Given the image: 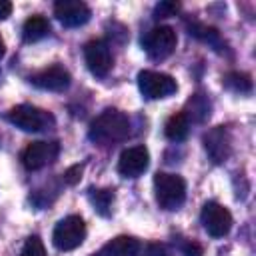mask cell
<instances>
[{"mask_svg": "<svg viewBox=\"0 0 256 256\" xmlns=\"http://www.w3.org/2000/svg\"><path fill=\"white\" fill-rule=\"evenodd\" d=\"M156 200L164 210H178L186 200V184L176 174L160 172L154 176Z\"/></svg>", "mask_w": 256, "mask_h": 256, "instance_id": "2", "label": "cell"}, {"mask_svg": "<svg viewBox=\"0 0 256 256\" xmlns=\"http://www.w3.org/2000/svg\"><path fill=\"white\" fill-rule=\"evenodd\" d=\"M146 256H172V254L164 244H150L146 250Z\"/></svg>", "mask_w": 256, "mask_h": 256, "instance_id": "23", "label": "cell"}, {"mask_svg": "<svg viewBox=\"0 0 256 256\" xmlns=\"http://www.w3.org/2000/svg\"><path fill=\"white\" fill-rule=\"evenodd\" d=\"M60 154V144L58 142H32L24 152H22V164L26 170H40L54 162Z\"/></svg>", "mask_w": 256, "mask_h": 256, "instance_id": "8", "label": "cell"}, {"mask_svg": "<svg viewBox=\"0 0 256 256\" xmlns=\"http://www.w3.org/2000/svg\"><path fill=\"white\" fill-rule=\"evenodd\" d=\"M224 86L234 90V92H250L252 90V80L248 74H242V72H230L226 78H224Z\"/></svg>", "mask_w": 256, "mask_h": 256, "instance_id": "19", "label": "cell"}, {"mask_svg": "<svg viewBox=\"0 0 256 256\" xmlns=\"http://www.w3.org/2000/svg\"><path fill=\"white\" fill-rule=\"evenodd\" d=\"M4 54H6V46H4V40L0 38V60L4 58Z\"/></svg>", "mask_w": 256, "mask_h": 256, "instance_id": "27", "label": "cell"}, {"mask_svg": "<svg viewBox=\"0 0 256 256\" xmlns=\"http://www.w3.org/2000/svg\"><path fill=\"white\" fill-rule=\"evenodd\" d=\"M190 34H194V36L200 38L202 42H208V44H212V46H216V48L222 46L220 36H218V32H216L214 28H208V26H202V24H194V26L190 28Z\"/></svg>", "mask_w": 256, "mask_h": 256, "instance_id": "20", "label": "cell"}, {"mask_svg": "<svg viewBox=\"0 0 256 256\" xmlns=\"http://www.w3.org/2000/svg\"><path fill=\"white\" fill-rule=\"evenodd\" d=\"M138 88H140V92H142L144 98H148V100H160V98L172 96L178 90V84L168 74L154 72V70H142L138 74Z\"/></svg>", "mask_w": 256, "mask_h": 256, "instance_id": "6", "label": "cell"}, {"mask_svg": "<svg viewBox=\"0 0 256 256\" xmlns=\"http://www.w3.org/2000/svg\"><path fill=\"white\" fill-rule=\"evenodd\" d=\"M188 130H190V122L188 118L184 116V112H178V114H172L164 126V134L168 140L172 142H182L186 136H188Z\"/></svg>", "mask_w": 256, "mask_h": 256, "instance_id": "16", "label": "cell"}, {"mask_svg": "<svg viewBox=\"0 0 256 256\" xmlns=\"http://www.w3.org/2000/svg\"><path fill=\"white\" fill-rule=\"evenodd\" d=\"M70 72L62 66H50V68H44L40 72H36L30 82L36 86V88H42V90H48V92H64L68 86H70Z\"/></svg>", "mask_w": 256, "mask_h": 256, "instance_id": "12", "label": "cell"}, {"mask_svg": "<svg viewBox=\"0 0 256 256\" xmlns=\"http://www.w3.org/2000/svg\"><path fill=\"white\" fill-rule=\"evenodd\" d=\"M20 256H46V250H44V244L38 236H32L26 240L24 248H22V254Z\"/></svg>", "mask_w": 256, "mask_h": 256, "instance_id": "21", "label": "cell"}, {"mask_svg": "<svg viewBox=\"0 0 256 256\" xmlns=\"http://www.w3.org/2000/svg\"><path fill=\"white\" fill-rule=\"evenodd\" d=\"M210 100H208V96H204V94H194L190 100H188V104H186V112H184V116L188 118V122L192 120V122H198V124H202L208 116H210Z\"/></svg>", "mask_w": 256, "mask_h": 256, "instance_id": "15", "label": "cell"}, {"mask_svg": "<svg viewBox=\"0 0 256 256\" xmlns=\"http://www.w3.org/2000/svg\"><path fill=\"white\" fill-rule=\"evenodd\" d=\"M22 32H24V40L26 42H38V40L48 36L50 24H48V20L44 16H32V18H28L24 22V30Z\"/></svg>", "mask_w": 256, "mask_h": 256, "instance_id": "17", "label": "cell"}, {"mask_svg": "<svg viewBox=\"0 0 256 256\" xmlns=\"http://www.w3.org/2000/svg\"><path fill=\"white\" fill-rule=\"evenodd\" d=\"M230 134L224 126H216L212 128L206 136H204V148L208 152V156L212 158V162L216 164H222L228 160L230 156V150H232V144H230Z\"/></svg>", "mask_w": 256, "mask_h": 256, "instance_id": "13", "label": "cell"}, {"mask_svg": "<svg viewBox=\"0 0 256 256\" xmlns=\"http://www.w3.org/2000/svg\"><path fill=\"white\" fill-rule=\"evenodd\" d=\"M176 44H178V36L170 26L152 28L142 40V46L152 60H166L176 50Z\"/></svg>", "mask_w": 256, "mask_h": 256, "instance_id": "5", "label": "cell"}, {"mask_svg": "<svg viewBox=\"0 0 256 256\" xmlns=\"http://www.w3.org/2000/svg\"><path fill=\"white\" fill-rule=\"evenodd\" d=\"M112 200H114V192L112 190H90V202L94 204V208L102 216H108Z\"/></svg>", "mask_w": 256, "mask_h": 256, "instance_id": "18", "label": "cell"}, {"mask_svg": "<svg viewBox=\"0 0 256 256\" xmlns=\"http://www.w3.org/2000/svg\"><path fill=\"white\" fill-rule=\"evenodd\" d=\"M178 10H180L178 2H160L154 8V18H168V16H174Z\"/></svg>", "mask_w": 256, "mask_h": 256, "instance_id": "22", "label": "cell"}, {"mask_svg": "<svg viewBox=\"0 0 256 256\" xmlns=\"http://www.w3.org/2000/svg\"><path fill=\"white\" fill-rule=\"evenodd\" d=\"M200 220H202L204 230L210 236H214V238L226 236L230 232V228H232V214L228 212V208H224L218 202L204 204L202 214H200Z\"/></svg>", "mask_w": 256, "mask_h": 256, "instance_id": "7", "label": "cell"}, {"mask_svg": "<svg viewBox=\"0 0 256 256\" xmlns=\"http://www.w3.org/2000/svg\"><path fill=\"white\" fill-rule=\"evenodd\" d=\"M130 134V120L124 112L116 108L104 110L88 130V136L98 146H112L118 142H124Z\"/></svg>", "mask_w": 256, "mask_h": 256, "instance_id": "1", "label": "cell"}, {"mask_svg": "<svg viewBox=\"0 0 256 256\" xmlns=\"http://www.w3.org/2000/svg\"><path fill=\"white\" fill-rule=\"evenodd\" d=\"M12 14V4L8 0H0V20H6Z\"/></svg>", "mask_w": 256, "mask_h": 256, "instance_id": "26", "label": "cell"}, {"mask_svg": "<svg viewBox=\"0 0 256 256\" xmlns=\"http://www.w3.org/2000/svg\"><path fill=\"white\" fill-rule=\"evenodd\" d=\"M8 120L24 132H40L54 124V118L46 110H40L30 104H20V106L12 108L8 112Z\"/></svg>", "mask_w": 256, "mask_h": 256, "instance_id": "3", "label": "cell"}, {"mask_svg": "<svg viewBox=\"0 0 256 256\" xmlns=\"http://www.w3.org/2000/svg\"><path fill=\"white\" fill-rule=\"evenodd\" d=\"M56 18L66 28H78L84 26L90 20V8L80 0H60L54 4Z\"/></svg>", "mask_w": 256, "mask_h": 256, "instance_id": "10", "label": "cell"}, {"mask_svg": "<svg viewBox=\"0 0 256 256\" xmlns=\"http://www.w3.org/2000/svg\"><path fill=\"white\" fill-rule=\"evenodd\" d=\"M184 256H202V248L196 242H190L184 246Z\"/></svg>", "mask_w": 256, "mask_h": 256, "instance_id": "25", "label": "cell"}, {"mask_svg": "<svg viewBox=\"0 0 256 256\" xmlns=\"http://www.w3.org/2000/svg\"><path fill=\"white\" fill-rule=\"evenodd\" d=\"M80 174H82V166H74V168H70V170L64 174V180H66L68 184H76V182L80 180Z\"/></svg>", "mask_w": 256, "mask_h": 256, "instance_id": "24", "label": "cell"}, {"mask_svg": "<svg viewBox=\"0 0 256 256\" xmlns=\"http://www.w3.org/2000/svg\"><path fill=\"white\" fill-rule=\"evenodd\" d=\"M140 252V242L132 236H118L110 240L98 256H138Z\"/></svg>", "mask_w": 256, "mask_h": 256, "instance_id": "14", "label": "cell"}, {"mask_svg": "<svg viewBox=\"0 0 256 256\" xmlns=\"http://www.w3.org/2000/svg\"><path fill=\"white\" fill-rule=\"evenodd\" d=\"M84 238H86V224L80 216H68V218L60 220L52 234L54 246L62 252L78 248L84 242Z\"/></svg>", "mask_w": 256, "mask_h": 256, "instance_id": "4", "label": "cell"}, {"mask_svg": "<svg viewBox=\"0 0 256 256\" xmlns=\"http://www.w3.org/2000/svg\"><path fill=\"white\" fill-rule=\"evenodd\" d=\"M150 164V154L144 146H132V148H126L122 154H120V160H118V172L126 178H138L140 174L146 172Z\"/></svg>", "mask_w": 256, "mask_h": 256, "instance_id": "11", "label": "cell"}, {"mask_svg": "<svg viewBox=\"0 0 256 256\" xmlns=\"http://www.w3.org/2000/svg\"><path fill=\"white\" fill-rule=\"evenodd\" d=\"M84 58H86L88 70L98 78H104L112 68V52L104 40L88 42L84 48Z\"/></svg>", "mask_w": 256, "mask_h": 256, "instance_id": "9", "label": "cell"}]
</instances>
